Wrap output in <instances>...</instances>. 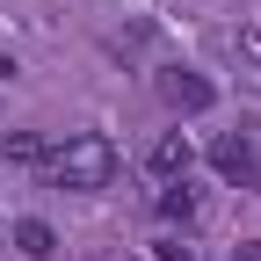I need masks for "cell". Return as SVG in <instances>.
Here are the masks:
<instances>
[{
	"label": "cell",
	"instance_id": "5",
	"mask_svg": "<svg viewBox=\"0 0 261 261\" xmlns=\"http://www.w3.org/2000/svg\"><path fill=\"white\" fill-rule=\"evenodd\" d=\"M15 247H22L29 261H51V254H58V232H51L44 218H15Z\"/></svg>",
	"mask_w": 261,
	"mask_h": 261
},
{
	"label": "cell",
	"instance_id": "7",
	"mask_svg": "<svg viewBox=\"0 0 261 261\" xmlns=\"http://www.w3.org/2000/svg\"><path fill=\"white\" fill-rule=\"evenodd\" d=\"M160 218H167V225H189L196 218V189L189 181H167V189H160Z\"/></svg>",
	"mask_w": 261,
	"mask_h": 261
},
{
	"label": "cell",
	"instance_id": "8",
	"mask_svg": "<svg viewBox=\"0 0 261 261\" xmlns=\"http://www.w3.org/2000/svg\"><path fill=\"white\" fill-rule=\"evenodd\" d=\"M232 51L254 65V73H261V29H240V37H232Z\"/></svg>",
	"mask_w": 261,
	"mask_h": 261
},
{
	"label": "cell",
	"instance_id": "9",
	"mask_svg": "<svg viewBox=\"0 0 261 261\" xmlns=\"http://www.w3.org/2000/svg\"><path fill=\"white\" fill-rule=\"evenodd\" d=\"M152 254H160V261H196V254H189V247H181V240H160V247H152Z\"/></svg>",
	"mask_w": 261,
	"mask_h": 261
},
{
	"label": "cell",
	"instance_id": "3",
	"mask_svg": "<svg viewBox=\"0 0 261 261\" xmlns=\"http://www.w3.org/2000/svg\"><path fill=\"white\" fill-rule=\"evenodd\" d=\"M189 160H196V145L181 138V130H167V138H160V145L145 152V167H152L160 181H189Z\"/></svg>",
	"mask_w": 261,
	"mask_h": 261
},
{
	"label": "cell",
	"instance_id": "4",
	"mask_svg": "<svg viewBox=\"0 0 261 261\" xmlns=\"http://www.w3.org/2000/svg\"><path fill=\"white\" fill-rule=\"evenodd\" d=\"M211 167H218L225 181H254V145L240 138V130H225V138L211 145Z\"/></svg>",
	"mask_w": 261,
	"mask_h": 261
},
{
	"label": "cell",
	"instance_id": "1",
	"mask_svg": "<svg viewBox=\"0 0 261 261\" xmlns=\"http://www.w3.org/2000/svg\"><path fill=\"white\" fill-rule=\"evenodd\" d=\"M44 174L58 189H109L123 174V152H116V138H102V130H73L65 145H51Z\"/></svg>",
	"mask_w": 261,
	"mask_h": 261
},
{
	"label": "cell",
	"instance_id": "10",
	"mask_svg": "<svg viewBox=\"0 0 261 261\" xmlns=\"http://www.w3.org/2000/svg\"><path fill=\"white\" fill-rule=\"evenodd\" d=\"M232 261H261V240H240V247H232Z\"/></svg>",
	"mask_w": 261,
	"mask_h": 261
},
{
	"label": "cell",
	"instance_id": "2",
	"mask_svg": "<svg viewBox=\"0 0 261 261\" xmlns=\"http://www.w3.org/2000/svg\"><path fill=\"white\" fill-rule=\"evenodd\" d=\"M160 102H167L174 116H203V109L218 102V87H211L203 73H189V65H167V73H160Z\"/></svg>",
	"mask_w": 261,
	"mask_h": 261
},
{
	"label": "cell",
	"instance_id": "6",
	"mask_svg": "<svg viewBox=\"0 0 261 261\" xmlns=\"http://www.w3.org/2000/svg\"><path fill=\"white\" fill-rule=\"evenodd\" d=\"M0 152L15 160V167H44V160H51V145L37 138V130H8V138H0Z\"/></svg>",
	"mask_w": 261,
	"mask_h": 261
}]
</instances>
